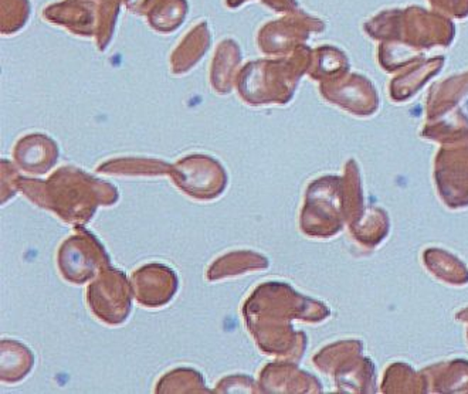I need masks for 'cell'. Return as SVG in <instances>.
<instances>
[{"instance_id": "cell-5", "label": "cell", "mask_w": 468, "mask_h": 394, "mask_svg": "<svg viewBox=\"0 0 468 394\" xmlns=\"http://www.w3.org/2000/svg\"><path fill=\"white\" fill-rule=\"evenodd\" d=\"M240 63V48L233 40H225L218 45L213 60V86L220 89V82L230 81L234 69Z\"/></svg>"}, {"instance_id": "cell-3", "label": "cell", "mask_w": 468, "mask_h": 394, "mask_svg": "<svg viewBox=\"0 0 468 394\" xmlns=\"http://www.w3.org/2000/svg\"><path fill=\"white\" fill-rule=\"evenodd\" d=\"M210 46V35L206 22L199 23L192 32L187 33L181 45L172 54L174 73H185L200 60Z\"/></svg>"}, {"instance_id": "cell-6", "label": "cell", "mask_w": 468, "mask_h": 394, "mask_svg": "<svg viewBox=\"0 0 468 394\" xmlns=\"http://www.w3.org/2000/svg\"><path fill=\"white\" fill-rule=\"evenodd\" d=\"M29 13V0H2V33L12 35L22 29Z\"/></svg>"}, {"instance_id": "cell-7", "label": "cell", "mask_w": 468, "mask_h": 394, "mask_svg": "<svg viewBox=\"0 0 468 394\" xmlns=\"http://www.w3.org/2000/svg\"><path fill=\"white\" fill-rule=\"evenodd\" d=\"M247 2V0H226V4H228L229 7H239L241 5Z\"/></svg>"}, {"instance_id": "cell-1", "label": "cell", "mask_w": 468, "mask_h": 394, "mask_svg": "<svg viewBox=\"0 0 468 394\" xmlns=\"http://www.w3.org/2000/svg\"><path fill=\"white\" fill-rule=\"evenodd\" d=\"M97 5L90 0H64L45 10V17L81 36H97L99 20H95Z\"/></svg>"}, {"instance_id": "cell-4", "label": "cell", "mask_w": 468, "mask_h": 394, "mask_svg": "<svg viewBox=\"0 0 468 394\" xmlns=\"http://www.w3.org/2000/svg\"><path fill=\"white\" fill-rule=\"evenodd\" d=\"M426 264L434 275L454 285L465 284L468 281V270L465 265L449 252L440 249H429L424 254Z\"/></svg>"}, {"instance_id": "cell-2", "label": "cell", "mask_w": 468, "mask_h": 394, "mask_svg": "<svg viewBox=\"0 0 468 394\" xmlns=\"http://www.w3.org/2000/svg\"><path fill=\"white\" fill-rule=\"evenodd\" d=\"M133 12L148 17L149 25L158 32L176 30L187 13L186 0H143Z\"/></svg>"}]
</instances>
